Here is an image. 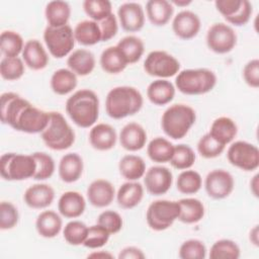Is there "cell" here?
Instances as JSON below:
<instances>
[{"label": "cell", "mask_w": 259, "mask_h": 259, "mask_svg": "<svg viewBox=\"0 0 259 259\" xmlns=\"http://www.w3.org/2000/svg\"><path fill=\"white\" fill-rule=\"evenodd\" d=\"M0 115L2 123L26 134H40L50 119V112L35 107L14 92L1 95Z\"/></svg>", "instance_id": "cell-1"}, {"label": "cell", "mask_w": 259, "mask_h": 259, "mask_svg": "<svg viewBox=\"0 0 259 259\" xmlns=\"http://www.w3.org/2000/svg\"><path fill=\"white\" fill-rule=\"evenodd\" d=\"M65 109L77 126L92 127L99 117V98L91 89H80L67 99Z\"/></svg>", "instance_id": "cell-2"}, {"label": "cell", "mask_w": 259, "mask_h": 259, "mask_svg": "<svg viewBox=\"0 0 259 259\" xmlns=\"http://www.w3.org/2000/svg\"><path fill=\"white\" fill-rule=\"evenodd\" d=\"M144 104L142 93L133 86H116L105 98V111L113 119H122L138 113Z\"/></svg>", "instance_id": "cell-3"}, {"label": "cell", "mask_w": 259, "mask_h": 259, "mask_svg": "<svg viewBox=\"0 0 259 259\" xmlns=\"http://www.w3.org/2000/svg\"><path fill=\"white\" fill-rule=\"evenodd\" d=\"M196 112L186 104L170 105L162 114L161 127L165 135L173 140L183 139L195 123Z\"/></svg>", "instance_id": "cell-4"}, {"label": "cell", "mask_w": 259, "mask_h": 259, "mask_svg": "<svg viewBox=\"0 0 259 259\" xmlns=\"http://www.w3.org/2000/svg\"><path fill=\"white\" fill-rule=\"evenodd\" d=\"M217 75L207 68L185 69L175 78V88L185 95H201L210 92L217 85Z\"/></svg>", "instance_id": "cell-5"}, {"label": "cell", "mask_w": 259, "mask_h": 259, "mask_svg": "<svg viewBox=\"0 0 259 259\" xmlns=\"http://www.w3.org/2000/svg\"><path fill=\"white\" fill-rule=\"evenodd\" d=\"M45 145L54 151H64L73 146L75 132L59 111H50L47 127L40 133Z\"/></svg>", "instance_id": "cell-6"}, {"label": "cell", "mask_w": 259, "mask_h": 259, "mask_svg": "<svg viewBox=\"0 0 259 259\" xmlns=\"http://www.w3.org/2000/svg\"><path fill=\"white\" fill-rule=\"evenodd\" d=\"M36 170V162L33 156L5 153L0 158V174L7 181H21L33 178Z\"/></svg>", "instance_id": "cell-7"}, {"label": "cell", "mask_w": 259, "mask_h": 259, "mask_svg": "<svg viewBox=\"0 0 259 259\" xmlns=\"http://www.w3.org/2000/svg\"><path fill=\"white\" fill-rule=\"evenodd\" d=\"M180 213V205L178 201L157 199L153 201L147 209L146 221L150 229L161 232L169 229Z\"/></svg>", "instance_id": "cell-8"}, {"label": "cell", "mask_w": 259, "mask_h": 259, "mask_svg": "<svg viewBox=\"0 0 259 259\" xmlns=\"http://www.w3.org/2000/svg\"><path fill=\"white\" fill-rule=\"evenodd\" d=\"M44 40L50 54L56 59L69 56L76 42L74 29L69 24L61 27L48 25L44 31Z\"/></svg>", "instance_id": "cell-9"}, {"label": "cell", "mask_w": 259, "mask_h": 259, "mask_svg": "<svg viewBox=\"0 0 259 259\" xmlns=\"http://www.w3.org/2000/svg\"><path fill=\"white\" fill-rule=\"evenodd\" d=\"M145 72L158 79H167L177 75L180 71L179 61L165 51H152L144 61Z\"/></svg>", "instance_id": "cell-10"}, {"label": "cell", "mask_w": 259, "mask_h": 259, "mask_svg": "<svg viewBox=\"0 0 259 259\" xmlns=\"http://www.w3.org/2000/svg\"><path fill=\"white\" fill-rule=\"evenodd\" d=\"M227 158L231 165L243 171H254L259 167V150L256 145L246 141L232 143Z\"/></svg>", "instance_id": "cell-11"}, {"label": "cell", "mask_w": 259, "mask_h": 259, "mask_svg": "<svg viewBox=\"0 0 259 259\" xmlns=\"http://www.w3.org/2000/svg\"><path fill=\"white\" fill-rule=\"evenodd\" d=\"M206 46L215 54H228L237 45V33L234 28L226 23H213L206 32Z\"/></svg>", "instance_id": "cell-12"}, {"label": "cell", "mask_w": 259, "mask_h": 259, "mask_svg": "<svg viewBox=\"0 0 259 259\" xmlns=\"http://www.w3.org/2000/svg\"><path fill=\"white\" fill-rule=\"evenodd\" d=\"M214 6L227 22L235 26L247 24L253 13V6L248 0H217Z\"/></svg>", "instance_id": "cell-13"}, {"label": "cell", "mask_w": 259, "mask_h": 259, "mask_svg": "<svg viewBox=\"0 0 259 259\" xmlns=\"http://www.w3.org/2000/svg\"><path fill=\"white\" fill-rule=\"evenodd\" d=\"M233 175L224 169H214L207 173L204 179V188L207 195L213 199H224L234 190Z\"/></svg>", "instance_id": "cell-14"}, {"label": "cell", "mask_w": 259, "mask_h": 259, "mask_svg": "<svg viewBox=\"0 0 259 259\" xmlns=\"http://www.w3.org/2000/svg\"><path fill=\"white\" fill-rule=\"evenodd\" d=\"M173 183V174L165 166H152L144 175V185L146 190L155 196L167 193Z\"/></svg>", "instance_id": "cell-15"}, {"label": "cell", "mask_w": 259, "mask_h": 259, "mask_svg": "<svg viewBox=\"0 0 259 259\" xmlns=\"http://www.w3.org/2000/svg\"><path fill=\"white\" fill-rule=\"evenodd\" d=\"M121 28L128 32L140 31L145 24V11L138 2H124L117 9Z\"/></svg>", "instance_id": "cell-16"}, {"label": "cell", "mask_w": 259, "mask_h": 259, "mask_svg": "<svg viewBox=\"0 0 259 259\" xmlns=\"http://www.w3.org/2000/svg\"><path fill=\"white\" fill-rule=\"evenodd\" d=\"M200 18L196 13L190 10H182L178 12L172 20L174 34L185 40L195 37L200 30Z\"/></svg>", "instance_id": "cell-17"}, {"label": "cell", "mask_w": 259, "mask_h": 259, "mask_svg": "<svg viewBox=\"0 0 259 259\" xmlns=\"http://www.w3.org/2000/svg\"><path fill=\"white\" fill-rule=\"evenodd\" d=\"M115 194L113 184L110 181L101 178L93 180L86 190L89 203L98 208L108 206L113 201Z\"/></svg>", "instance_id": "cell-18"}, {"label": "cell", "mask_w": 259, "mask_h": 259, "mask_svg": "<svg viewBox=\"0 0 259 259\" xmlns=\"http://www.w3.org/2000/svg\"><path fill=\"white\" fill-rule=\"evenodd\" d=\"M55 199L54 188L47 183H35L29 186L23 194L25 204L33 209H44L50 206Z\"/></svg>", "instance_id": "cell-19"}, {"label": "cell", "mask_w": 259, "mask_h": 259, "mask_svg": "<svg viewBox=\"0 0 259 259\" xmlns=\"http://www.w3.org/2000/svg\"><path fill=\"white\" fill-rule=\"evenodd\" d=\"M120 146L130 152L142 150L147 143V132L138 122L126 123L119 133Z\"/></svg>", "instance_id": "cell-20"}, {"label": "cell", "mask_w": 259, "mask_h": 259, "mask_svg": "<svg viewBox=\"0 0 259 259\" xmlns=\"http://www.w3.org/2000/svg\"><path fill=\"white\" fill-rule=\"evenodd\" d=\"M88 139L93 149L97 151H109L116 144L117 134L112 125L101 122L91 127Z\"/></svg>", "instance_id": "cell-21"}, {"label": "cell", "mask_w": 259, "mask_h": 259, "mask_svg": "<svg viewBox=\"0 0 259 259\" xmlns=\"http://www.w3.org/2000/svg\"><path fill=\"white\" fill-rule=\"evenodd\" d=\"M86 208V200L78 191H66L62 193L58 200V210L60 214L67 219H77L81 217Z\"/></svg>", "instance_id": "cell-22"}, {"label": "cell", "mask_w": 259, "mask_h": 259, "mask_svg": "<svg viewBox=\"0 0 259 259\" xmlns=\"http://www.w3.org/2000/svg\"><path fill=\"white\" fill-rule=\"evenodd\" d=\"M84 170V162L82 157L77 153L65 154L58 166L59 177L65 183H73L78 181Z\"/></svg>", "instance_id": "cell-23"}, {"label": "cell", "mask_w": 259, "mask_h": 259, "mask_svg": "<svg viewBox=\"0 0 259 259\" xmlns=\"http://www.w3.org/2000/svg\"><path fill=\"white\" fill-rule=\"evenodd\" d=\"M21 56L24 64L34 71L42 70L49 64V55L37 39H28L24 44Z\"/></svg>", "instance_id": "cell-24"}, {"label": "cell", "mask_w": 259, "mask_h": 259, "mask_svg": "<svg viewBox=\"0 0 259 259\" xmlns=\"http://www.w3.org/2000/svg\"><path fill=\"white\" fill-rule=\"evenodd\" d=\"M67 65L77 76H87L91 74L95 68V56L89 50L78 49L68 56Z\"/></svg>", "instance_id": "cell-25"}, {"label": "cell", "mask_w": 259, "mask_h": 259, "mask_svg": "<svg viewBox=\"0 0 259 259\" xmlns=\"http://www.w3.org/2000/svg\"><path fill=\"white\" fill-rule=\"evenodd\" d=\"M117 204L124 209L138 206L144 197V186L138 181H127L121 184L115 194Z\"/></svg>", "instance_id": "cell-26"}, {"label": "cell", "mask_w": 259, "mask_h": 259, "mask_svg": "<svg viewBox=\"0 0 259 259\" xmlns=\"http://www.w3.org/2000/svg\"><path fill=\"white\" fill-rule=\"evenodd\" d=\"M35 229L37 234L42 238H55L63 229L62 218L54 210H44L36 218Z\"/></svg>", "instance_id": "cell-27"}, {"label": "cell", "mask_w": 259, "mask_h": 259, "mask_svg": "<svg viewBox=\"0 0 259 259\" xmlns=\"http://www.w3.org/2000/svg\"><path fill=\"white\" fill-rule=\"evenodd\" d=\"M176 88L167 79H157L147 88V97L151 103L161 106L170 103L175 96Z\"/></svg>", "instance_id": "cell-28"}, {"label": "cell", "mask_w": 259, "mask_h": 259, "mask_svg": "<svg viewBox=\"0 0 259 259\" xmlns=\"http://www.w3.org/2000/svg\"><path fill=\"white\" fill-rule=\"evenodd\" d=\"M174 7L167 0H149L146 3V13L149 21L155 26L166 25L173 16Z\"/></svg>", "instance_id": "cell-29"}, {"label": "cell", "mask_w": 259, "mask_h": 259, "mask_svg": "<svg viewBox=\"0 0 259 259\" xmlns=\"http://www.w3.org/2000/svg\"><path fill=\"white\" fill-rule=\"evenodd\" d=\"M208 134L222 145L227 146L236 138L238 126L231 117L220 116L212 121Z\"/></svg>", "instance_id": "cell-30"}, {"label": "cell", "mask_w": 259, "mask_h": 259, "mask_svg": "<svg viewBox=\"0 0 259 259\" xmlns=\"http://www.w3.org/2000/svg\"><path fill=\"white\" fill-rule=\"evenodd\" d=\"M45 16L49 26L61 27L67 25L71 16L70 4L62 0L50 1L46 5Z\"/></svg>", "instance_id": "cell-31"}, {"label": "cell", "mask_w": 259, "mask_h": 259, "mask_svg": "<svg viewBox=\"0 0 259 259\" xmlns=\"http://www.w3.org/2000/svg\"><path fill=\"white\" fill-rule=\"evenodd\" d=\"M77 75L69 68L56 70L50 80V86L53 92L58 95H67L71 93L77 87Z\"/></svg>", "instance_id": "cell-32"}, {"label": "cell", "mask_w": 259, "mask_h": 259, "mask_svg": "<svg viewBox=\"0 0 259 259\" xmlns=\"http://www.w3.org/2000/svg\"><path fill=\"white\" fill-rule=\"evenodd\" d=\"M118 171L127 181H138L146 173V163L138 155H124L118 162Z\"/></svg>", "instance_id": "cell-33"}, {"label": "cell", "mask_w": 259, "mask_h": 259, "mask_svg": "<svg viewBox=\"0 0 259 259\" xmlns=\"http://www.w3.org/2000/svg\"><path fill=\"white\" fill-rule=\"evenodd\" d=\"M75 40L82 46L90 47L101 41V31L98 22L87 19L78 22L74 28Z\"/></svg>", "instance_id": "cell-34"}, {"label": "cell", "mask_w": 259, "mask_h": 259, "mask_svg": "<svg viewBox=\"0 0 259 259\" xmlns=\"http://www.w3.org/2000/svg\"><path fill=\"white\" fill-rule=\"evenodd\" d=\"M180 205V213L178 217V221L183 224H196L200 222L205 212V208L203 203L193 197L181 198L178 200Z\"/></svg>", "instance_id": "cell-35"}, {"label": "cell", "mask_w": 259, "mask_h": 259, "mask_svg": "<svg viewBox=\"0 0 259 259\" xmlns=\"http://www.w3.org/2000/svg\"><path fill=\"white\" fill-rule=\"evenodd\" d=\"M99 63L102 70L108 74L121 73L127 66L125 59L116 46H111L103 50Z\"/></svg>", "instance_id": "cell-36"}, {"label": "cell", "mask_w": 259, "mask_h": 259, "mask_svg": "<svg viewBox=\"0 0 259 259\" xmlns=\"http://www.w3.org/2000/svg\"><path fill=\"white\" fill-rule=\"evenodd\" d=\"M174 145L167 139L162 137L154 138L150 141L147 146V154L149 158L156 163L163 164L170 162L173 152Z\"/></svg>", "instance_id": "cell-37"}, {"label": "cell", "mask_w": 259, "mask_h": 259, "mask_svg": "<svg viewBox=\"0 0 259 259\" xmlns=\"http://www.w3.org/2000/svg\"><path fill=\"white\" fill-rule=\"evenodd\" d=\"M127 65L135 64L143 57L145 52L144 41L136 35H126L116 45Z\"/></svg>", "instance_id": "cell-38"}, {"label": "cell", "mask_w": 259, "mask_h": 259, "mask_svg": "<svg viewBox=\"0 0 259 259\" xmlns=\"http://www.w3.org/2000/svg\"><path fill=\"white\" fill-rule=\"evenodd\" d=\"M24 48L22 36L13 30H4L0 35V50L4 57H18Z\"/></svg>", "instance_id": "cell-39"}, {"label": "cell", "mask_w": 259, "mask_h": 259, "mask_svg": "<svg viewBox=\"0 0 259 259\" xmlns=\"http://www.w3.org/2000/svg\"><path fill=\"white\" fill-rule=\"evenodd\" d=\"M202 186L201 175L195 171L186 169L183 170L177 177L176 187L182 194H194L200 190Z\"/></svg>", "instance_id": "cell-40"}, {"label": "cell", "mask_w": 259, "mask_h": 259, "mask_svg": "<svg viewBox=\"0 0 259 259\" xmlns=\"http://www.w3.org/2000/svg\"><path fill=\"white\" fill-rule=\"evenodd\" d=\"M208 256L210 259H238L241 256V250L235 241L221 239L212 244Z\"/></svg>", "instance_id": "cell-41"}, {"label": "cell", "mask_w": 259, "mask_h": 259, "mask_svg": "<svg viewBox=\"0 0 259 259\" xmlns=\"http://www.w3.org/2000/svg\"><path fill=\"white\" fill-rule=\"evenodd\" d=\"M195 158V153L190 146L179 144L174 147V152L169 163L177 170H186L193 166Z\"/></svg>", "instance_id": "cell-42"}, {"label": "cell", "mask_w": 259, "mask_h": 259, "mask_svg": "<svg viewBox=\"0 0 259 259\" xmlns=\"http://www.w3.org/2000/svg\"><path fill=\"white\" fill-rule=\"evenodd\" d=\"M88 228L89 227H87L86 224L81 221H70L63 229V236L65 241L72 246L83 245L88 233Z\"/></svg>", "instance_id": "cell-43"}, {"label": "cell", "mask_w": 259, "mask_h": 259, "mask_svg": "<svg viewBox=\"0 0 259 259\" xmlns=\"http://www.w3.org/2000/svg\"><path fill=\"white\" fill-rule=\"evenodd\" d=\"M24 62L19 57L6 58L4 57L0 62V75L4 80L15 81L20 79L24 72Z\"/></svg>", "instance_id": "cell-44"}, {"label": "cell", "mask_w": 259, "mask_h": 259, "mask_svg": "<svg viewBox=\"0 0 259 259\" xmlns=\"http://www.w3.org/2000/svg\"><path fill=\"white\" fill-rule=\"evenodd\" d=\"M82 5L84 12L91 20L96 22L103 20L113 13L111 2L108 0H85Z\"/></svg>", "instance_id": "cell-45"}, {"label": "cell", "mask_w": 259, "mask_h": 259, "mask_svg": "<svg viewBox=\"0 0 259 259\" xmlns=\"http://www.w3.org/2000/svg\"><path fill=\"white\" fill-rule=\"evenodd\" d=\"M31 155L36 162V170L32 179L42 181L51 178L56 169L53 157L45 152H34Z\"/></svg>", "instance_id": "cell-46"}, {"label": "cell", "mask_w": 259, "mask_h": 259, "mask_svg": "<svg viewBox=\"0 0 259 259\" xmlns=\"http://www.w3.org/2000/svg\"><path fill=\"white\" fill-rule=\"evenodd\" d=\"M207 250L204 243L198 239H189L184 241L178 251L181 259H204Z\"/></svg>", "instance_id": "cell-47"}, {"label": "cell", "mask_w": 259, "mask_h": 259, "mask_svg": "<svg viewBox=\"0 0 259 259\" xmlns=\"http://www.w3.org/2000/svg\"><path fill=\"white\" fill-rule=\"evenodd\" d=\"M196 148L201 157L205 159H213L219 157L225 151L226 146L222 145L207 133L199 139Z\"/></svg>", "instance_id": "cell-48"}, {"label": "cell", "mask_w": 259, "mask_h": 259, "mask_svg": "<svg viewBox=\"0 0 259 259\" xmlns=\"http://www.w3.org/2000/svg\"><path fill=\"white\" fill-rule=\"evenodd\" d=\"M109 237V232L102 226L98 224L90 226L83 246L88 249H100L107 244Z\"/></svg>", "instance_id": "cell-49"}, {"label": "cell", "mask_w": 259, "mask_h": 259, "mask_svg": "<svg viewBox=\"0 0 259 259\" xmlns=\"http://www.w3.org/2000/svg\"><path fill=\"white\" fill-rule=\"evenodd\" d=\"M19 221L17 207L10 201H1L0 203V229L2 231L15 228Z\"/></svg>", "instance_id": "cell-50"}, {"label": "cell", "mask_w": 259, "mask_h": 259, "mask_svg": "<svg viewBox=\"0 0 259 259\" xmlns=\"http://www.w3.org/2000/svg\"><path fill=\"white\" fill-rule=\"evenodd\" d=\"M97 224L105 228L110 235H113L121 231L123 221L117 211L108 209L99 213L97 218Z\"/></svg>", "instance_id": "cell-51"}, {"label": "cell", "mask_w": 259, "mask_h": 259, "mask_svg": "<svg viewBox=\"0 0 259 259\" xmlns=\"http://www.w3.org/2000/svg\"><path fill=\"white\" fill-rule=\"evenodd\" d=\"M242 75L248 86L257 89L259 87V60L252 59L248 61L243 68Z\"/></svg>", "instance_id": "cell-52"}, {"label": "cell", "mask_w": 259, "mask_h": 259, "mask_svg": "<svg viewBox=\"0 0 259 259\" xmlns=\"http://www.w3.org/2000/svg\"><path fill=\"white\" fill-rule=\"evenodd\" d=\"M101 31V41H107L113 38L118 31L116 16L111 13L109 16L98 22Z\"/></svg>", "instance_id": "cell-53"}, {"label": "cell", "mask_w": 259, "mask_h": 259, "mask_svg": "<svg viewBox=\"0 0 259 259\" xmlns=\"http://www.w3.org/2000/svg\"><path fill=\"white\" fill-rule=\"evenodd\" d=\"M146 257L142 249L136 246H127L120 250L117 255L118 259H144Z\"/></svg>", "instance_id": "cell-54"}, {"label": "cell", "mask_w": 259, "mask_h": 259, "mask_svg": "<svg viewBox=\"0 0 259 259\" xmlns=\"http://www.w3.org/2000/svg\"><path fill=\"white\" fill-rule=\"evenodd\" d=\"M88 258H97V259H112L113 255L108 251L100 250V251H93L92 253L88 254Z\"/></svg>", "instance_id": "cell-55"}, {"label": "cell", "mask_w": 259, "mask_h": 259, "mask_svg": "<svg viewBox=\"0 0 259 259\" xmlns=\"http://www.w3.org/2000/svg\"><path fill=\"white\" fill-rule=\"evenodd\" d=\"M249 240L251 244H253L255 247L259 246V230H258V225H255L250 233H249Z\"/></svg>", "instance_id": "cell-56"}, {"label": "cell", "mask_w": 259, "mask_h": 259, "mask_svg": "<svg viewBox=\"0 0 259 259\" xmlns=\"http://www.w3.org/2000/svg\"><path fill=\"white\" fill-rule=\"evenodd\" d=\"M258 178H259V175L256 174L253 176V178L250 181V190L255 197H258V185H259Z\"/></svg>", "instance_id": "cell-57"}, {"label": "cell", "mask_w": 259, "mask_h": 259, "mask_svg": "<svg viewBox=\"0 0 259 259\" xmlns=\"http://www.w3.org/2000/svg\"><path fill=\"white\" fill-rule=\"evenodd\" d=\"M170 3L172 4V5H176V6H179V7H185V6H187V5H189V4H191L192 3V1L191 0H173V1H170Z\"/></svg>", "instance_id": "cell-58"}]
</instances>
